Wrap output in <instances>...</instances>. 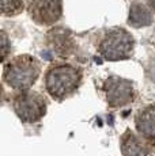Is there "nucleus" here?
<instances>
[{
    "mask_svg": "<svg viewBox=\"0 0 155 156\" xmlns=\"http://www.w3.org/2000/svg\"><path fill=\"white\" fill-rule=\"evenodd\" d=\"M40 75L35 58L30 56H19L4 68V80L8 86L16 90L29 88Z\"/></svg>",
    "mask_w": 155,
    "mask_h": 156,
    "instance_id": "obj_1",
    "label": "nucleus"
},
{
    "mask_svg": "<svg viewBox=\"0 0 155 156\" xmlns=\"http://www.w3.org/2000/svg\"><path fill=\"white\" fill-rule=\"evenodd\" d=\"M80 73L70 65H59L49 69L46 75V90L56 98H64L76 90Z\"/></svg>",
    "mask_w": 155,
    "mask_h": 156,
    "instance_id": "obj_2",
    "label": "nucleus"
},
{
    "mask_svg": "<svg viewBox=\"0 0 155 156\" xmlns=\"http://www.w3.org/2000/svg\"><path fill=\"white\" fill-rule=\"evenodd\" d=\"M133 48V40L128 31L123 29H114L105 35L101 42V55L109 61L127 58Z\"/></svg>",
    "mask_w": 155,
    "mask_h": 156,
    "instance_id": "obj_3",
    "label": "nucleus"
},
{
    "mask_svg": "<svg viewBox=\"0 0 155 156\" xmlns=\"http://www.w3.org/2000/svg\"><path fill=\"white\" fill-rule=\"evenodd\" d=\"M14 109L22 121L34 122L38 121L46 112V103L37 92H25L16 97L14 102Z\"/></svg>",
    "mask_w": 155,
    "mask_h": 156,
    "instance_id": "obj_4",
    "label": "nucleus"
},
{
    "mask_svg": "<svg viewBox=\"0 0 155 156\" xmlns=\"http://www.w3.org/2000/svg\"><path fill=\"white\" fill-rule=\"evenodd\" d=\"M33 19L41 25L55 23L61 15V0H29Z\"/></svg>",
    "mask_w": 155,
    "mask_h": 156,
    "instance_id": "obj_5",
    "label": "nucleus"
},
{
    "mask_svg": "<svg viewBox=\"0 0 155 156\" xmlns=\"http://www.w3.org/2000/svg\"><path fill=\"white\" fill-rule=\"evenodd\" d=\"M105 92L110 106H121L132 99V83L123 77L112 76L105 83Z\"/></svg>",
    "mask_w": 155,
    "mask_h": 156,
    "instance_id": "obj_6",
    "label": "nucleus"
},
{
    "mask_svg": "<svg viewBox=\"0 0 155 156\" xmlns=\"http://www.w3.org/2000/svg\"><path fill=\"white\" fill-rule=\"evenodd\" d=\"M138 132L146 139H155V105L144 107L136 117Z\"/></svg>",
    "mask_w": 155,
    "mask_h": 156,
    "instance_id": "obj_7",
    "label": "nucleus"
},
{
    "mask_svg": "<svg viewBox=\"0 0 155 156\" xmlns=\"http://www.w3.org/2000/svg\"><path fill=\"white\" fill-rule=\"evenodd\" d=\"M121 151L124 156H147V149L132 132H127L121 140Z\"/></svg>",
    "mask_w": 155,
    "mask_h": 156,
    "instance_id": "obj_8",
    "label": "nucleus"
},
{
    "mask_svg": "<svg viewBox=\"0 0 155 156\" xmlns=\"http://www.w3.org/2000/svg\"><path fill=\"white\" fill-rule=\"evenodd\" d=\"M128 22H129L133 27L148 26L153 22V15H151V12L143 4H140V3H133V4L131 5Z\"/></svg>",
    "mask_w": 155,
    "mask_h": 156,
    "instance_id": "obj_9",
    "label": "nucleus"
},
{
    "mask_svg": "<svg viewBox=\"0 0 155 156\" xmlns=\"http://www.w3.org/2000/svg\"><path fill=\"white\" fill-rule=\"evenodd\" d=\"M23 8L22 0H2V11L4 15H15Z\"/></svg>",
    "mask_w": 155,
    "mask_h": 156,
    "instance_id": "obj_10",
    "label": "nucleus"
},
{
    "mask_svg": "<svg viewBox=\"0 0 155 156\" xmlns=\"http://www.w3.org/2000/svg\"><path fill=\"white\" fill-rule=\"evenodd\" d=\"M2 57L3 60L5 58V56H7V52H8V41H7V35H5V33H3L2 34Z\"/></svg>",
    "mask_w": 155,
    "mask_h": 156,
    "instance_id": "obj_11",
    "label": "nucleus"
},
{
    "mask_svg": "<svg viewBox=\"0 0 155 156\" xmlns=\"http://www.w3.org/2000/svg\"><path fill=\"white\" fill-rule=\"evenodd\" d=\"M148 73H150L151 80H154V82H155V61L151 64V67L148 68Z\"/></svg>",
    "mask_w": 155,
    "mask_h": 156,
    "instance_id": "obj_12",
    "label": "nucleus"
},
{
    "mask_svg": "<svg viewBox=\"0 0 155 156\" xmlns=\"http://www.w3.org/2000/svg\"><path fill=\"white\" fill-rule=\"evenodd\" d=\"M148 4H150V7L153 8V10H155V0H147Z\"/></svg>",
    "mask_w": 155,
    "mask_h": 156,
    "instance_id": "obj_13",
    "label": "nucleus"
}]
</instances>
